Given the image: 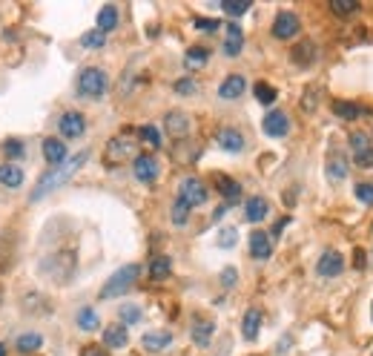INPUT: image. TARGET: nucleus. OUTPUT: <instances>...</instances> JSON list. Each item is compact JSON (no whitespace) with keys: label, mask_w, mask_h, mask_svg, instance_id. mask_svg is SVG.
<instances>
[{"label":"nucleus","mask_w":373,"mask_h":356,"mask_svg":"<svg viewBox=\"0 0 373 356\" xmlns=\"http://www.w3.org/2000/svg\"><path fill=\"white\" fill-rule=\"evenodd\" d=\"M87 161H89V150H81L78 155L66 158L64 164H57V167H49V172H44L41 178H37V187L32 190V195H29V199H32V202H41L44 195H49L52 190H57L61 184H66L69 178H72L78 170H81Z\"/></svg>","instance_id":"obj_1"},{"label":"nucleus","mask_w":373,"mask_h":356,"mask_svg":"<svg viewBox=\"0 0 373 356\" xmlns=\"http://www.w3.org/2000/svg\"><path fill=\"white\" fill-rule=\"evenodd\" d=\"M75 267H78V256L72 250H57L41 262V273L55 285H66L75 276Z\"/></svg>","instance_id":"obj_2"},{"label":"nucleus","mask_w":373,"mask_h":356,"mask_svg":"<svg viewBox=\"0 0 373 356\" xmlns=\"http://www.w3.org/2000/svg\"><path fill=\"white\" fill-rule=\"evenodd\" d=\"M141 276V267L138 265H124L121 270H115L109 279H107V285L101 287V299H118V296H124L132 285H135V279Z\"/></svg>","instance_id":"obj_3"},{"label":"nucleus","mask_w":373,"mask_h":356,"mask_svg":"<svg viewBox=\"0 0 373 356\" xmlns=\"http://www.w3.org/2000/svg\"><path fill=\"white\" fill-rule=\"evenodd\" d=\"M107 87H109V78H107L104 69H98V66H87L81 75H78V95L89 98V101L104 98Z\"/></svg>","instance_id":"obj_4"},{"label":"nucleus","mask_w":373,"mask_h":356,"mask_svg":"<svg viewBox=\"0 0 373 356\" xmlns=\"http://www.w3.org/2000/svg\"><path fill=\"white\" fill-rule=\"evenodd\" d=\"M135 155V138L132 132H121V135H115L112 141L107 144V152H104V161L107 167H118V164H124L127 158Z\"/></svg>","instance_id":"obj_5"},{"label":"nucleus","mask_w":373,"mask_h":356,"mask_svg":"<svg viewBox=\"0 0 373 356\" xmlns=\"http://www.w3.org/2000/svg\"><path fill=\"white\" fill-rule=\"evenodd\" d=\"M179 199L190 207H201L207 202V187L199 181V178H184L179 187Z\"/></svg>","instance_id":"obj_6"},{"label":"nucleus","mask_w":373,"mask_h":356,"mask_svg":"<svg viewBox=\"0 0 373 356\" xmlns=\"http://www.w3.org/2000/svg\"><path fill=\"white\" fill-rule=\"evenodd\" d=\"M299 29H302V21L293 12H279L276 21H273V37H279V41H290L293 35H299Z\"/></svg>","instance_id":"obj_7"},{"label":"nucleus","mask_w":373,"mask_h":356,"mask_svg":"<svg viewBox=\"0 0 373 356\" xmlns=\"http://www.w3.org/2000/svg\"><path fill=\"white\" fill-rule=\"evenodd\" d=\"M132 172L141 184H152L155 178H158V161H155V155H135Z\"/></svg>","instance_id":"obj_8"},{"label":"nucleus","mask_w":373,"mask_h":356,"mask_svg":"<svg viewBox=\"0 0 373 356\" xmlns=\"http://www.w3.org/2000/svg\"><path fill=\"white\" fill-rule=\"evenodd\" d=\"M350 147H353V155H356V164L370 170L373 167V144L367 141V135L365 132L350 135Z\"/></svg>","instance_id":"obj_9"},{"label":"nucleus","mask_w":373,"mask_h":356,"mask_svg":"<svg viewBox=\"0 0 373 356\" xmlns=\"http://www.w3.org/2000/svg\"><path fill=\"white\" fill-rule=\"evenodd\" d=\"M244 46V32L239 24H224V55L227 57H239Z\"/></svg>","instance_id":"obj_10"},{"label":"nucleus","mask_w":373,"mask_h":356,"mask_svg":"<svg viewBox=\"0 0 373 356\" xmlns=\"http://www.w3.org/2000/svg\"><path fill=\"white\" fill-rule=\"evenodd\" d=\"M57 127H61L64 138H81L84 130H87V118L81 112H64L61 121H57Z\"/></svg>","instance_id":"obj_11"},{"label":"nucleus","mask_w":373,"mask_h":356,"mask_svg":"<svg viewBox=\"0 0 373 356\" xmlns=\"http://www.w3.org/2000/svg\"><path fill=\"white\" fill-rule=\"evenodd\" d=\"M250 256L253 259H259V262H264V259L273 256V242H270V235L264 230H253L250 233Z\"/></svg>","instance_id":"obj_12"},{"label":"nucleus","mask_w":373,"mask_h":356,"mask_svg":"<svg viewBox=\"0 0 373 356\" xmlns=\"http://www.w3.org/2000/svg\"><path fill=\"white\" fill-rule=\"evenodd\" d=\"M262 130H264L270 138H282V135H287V130H290V121H287V115H284V112L273 109V112H267V115H264V121H262Z\"/></svg>","instance_id":"obj_13"},{"label":"nucleus","mask_w":373,"mask_h":356,"mask_svg":"<svg viewBox=\"0 0 373 356\" xmlns=\"http://www.w3.org/2000/svg\"><path fill=\"white\" fill-rule=\"evenodd\" d=\"M164 127H167V132H170L172 138H187V135H190V115L172 109V112H167V118H164Z\"/></svg>","instance_id":"obj_14"},{"label":"nucleus","mask_w":373,"mask_h":356,"mask_svg":"<svg viewBox=\"0 0 373 356\" xmlns=\"http://www.w3.org/2000/svg\"><path fill=\"white\" fill-rule=\"evenodd\" d=\"M342 267H345L342 253L327 250V253L322 256V259H319V265H316V273H319V276H325V279H333V276H339V273H342Z\"/></svg>","instance_id":"obj_15"},{"label":"nucleus","mask_w":373,"mask_h":356,"mask_svg":"<svg viewBox=\"0 0 373 356\" xmlns=\"http://www.w3.org/2000/svg\"><path fill=\"white\" fill-rule=\"evenodd\" d=\"M141 345L149 353H161V350H167L172 345V333L170 330H149V333H144Z\"/></svg>","instance_id":"obj_16"},{"label":"nucleus","mask_w":373,"mask_h":356,"mask_svg":"<svg viewBox=\"0 0 373 356\" xmlns=\"http://www.w3.org/2000/svg\"><path fill=\"white\" fill-rule=\"evenodd\" d=\"M215 141H219V147L227 150V152H242V150H244V135H242L239 130H233V127L219 130Z\"/></svg>","instance_id":"obj_17"},{"label":"nucleus","mask_w":373,"mask_h":356,"mask_svg":"<svg viewBox=\"0 0 373 356\" xmlns=\"http://www.w3.org/2000/svg\"><path fill=\"white\" fill-rule=\"evenodd\" d=\"M244 89H247V81L242 75H227L221 81V87H219V98H224V101H235L239 95H244Z\"/></svg>","instance_id":"obj_18"},{"label":"nucleus","mask_w":373,"mask_h":356,"mask_svg":"<svg viewBox=\"0 0 373 356\" xmlns=\"http://www.w3.org/2000/svg\"><path fill=\"white\" fill-rule=\"evenodd\" d=\"M44 158L52 167L64 164L66 161V144L61 141V138H44Z\"/></svg>","instance_id":"obj_19"},{"label":"nucleus","mask_w":373,"mask_h":356,"mask_svg":"<svg viewBox=\"0 0 373 356\" xmlns=\"http://www.w3.org/2000/svg\"><path fill=\"white\" fill-rule=\"evenodd\" d=\"M259 330H262V310L259 308H250L242 319V333L247 342H256L259 339Z\"/></svg>","instance_id":"obj_20"},{"label":"nucleus","mask_w":373,"mask_h":356,"mask_svg":"<svg viewBox=\"0 0 373 356\" xmlns=\"http://www.w3.org/2000/svg\"><path fill=\"white\" fill-rule=\"evenodd\" d=\"M127 342H129L127 325H107V328H104V345H107V348L121 350V348H127Z\"/></svg>","instance_id":"obj_21"},{"label":"nucleus","mask_w":373,"mask_h":356,"mask_svg":"<svg viewBox=\"0 0 373 356\" xmlns=\"http://www.w3.org/2000/svg\"><path fill=\"white\" fill-rule=\"evenodd\" d=\"M267 210H270L267 199H262V195H253V199H247V204H244V219L250 224H259L262 219H267Z\"/></svg>","instance_id":"obj_22"},{"label":"nucleus","mask_w":373,"mask_h":356,"mask_svg":"<svg viewBox=\"0 0 373 356\" xmlns=\"http://www.w3.org/2000/svg\"><path fill=\"white\" fill-rule=\"evenodd\" d=\"M212 181H215V190H219L224 199H230V202H235V199L242 195L239 181H235V178H230V175H224V172H215V175H212Z\"/></svg>","instance_id":"obj_23"},{"label":"nucleus","mask_w":373,"mask_h":356,"mask_svg":"<svg viewBox=\"0 0 373 356\" xmlns=\"http://www.w3.org/2000/svg\"><path fill=\"white\" fill-rule=\"evenodd\" d=\"M0 184L9 190H17L24 184V170L17 164H0Z\"/></svg>","instance_id":"obj_24"},{"label":"nucleus","mask_w":373,"mask_h":356,"mask_svg":"<svg viewBox=\"0 0 373 356\" xmlns=\"http://www.w3.org/2000/svg\"><path fill=\"white\" fill-rule=\"evenodd\" d=\"M212 330H215V325L210 319H195V325H192V342L199 345V348H207Z\"/></svg>","instance_id":"obj_25"},{"label":"nucleus","mask_w":373,"mask_h":356,"mask_svg":"<svg viewBox=\"0 0 373 356\" xmlns=\"http://www.w3.org/2000/svg\"><path fill=\"white\" fill-rule=\"evenodd\" d=\"M170 270H172L170 256H155V259L149 262V279L164 282V279H170Z\"/></svg>","instance_id":"obj_26"},{"label":"nucleus","mask_w":373,"mask_h":356,"mask_svg":"<svg viewBox=\"0 0 373 356\" xmlns=\"http://www.w3.org/2000/svg\"><path fill=\"white\" fill-rule=\"evenodd\" d=\"M207 57H210V49L207 46H190L187 55H184V66L192 72V69H201L207 64Z\"/></svg>","instance_id":"obj_27"},{"label":"nucleus","mask_w":373,"mask_h":356,"mask_svg":"<svg viewBox=\"0 0 373 356\" xmlns=\"http://www.w3.org/2000/svg\"><path fill=\"white\" fill-rule=\"evenodd\" d=\"M333 115H339L342 121H356L362 115V107L353 101H333Z\"/></svg>","instance_id":"obj_28"},{"label":"nucleus","mask_w":373,"mask_h":356,"mask_svg":"<svg viewBox=\"0 0 373 356\" xmlns=\"http://www.w3.org/2000/svg\"><path fill=\"white\" fill-rule=\"evenodd\" d=\"M44 345V336L41 333H21V336H17V342H15V348L17 350H21V353H35L37 348H41Z\"/></svg>","instance_id":"obj_29"},{"label":"nucleus","mask_w":373,"mask_h":356,"mask_svg":"<svg viewBox=\"0 0 373 356\" xmlns=\"http://www.w3.org/2000/svg\"><path fill=\"white\" fill-rule=\"evenodd\" d=\"M115 26H118V6L109 3V6H104L101 12H98V29L107 35V32H112Z\"/></svg>","instance_id":"obj_30"},{"label":"nucleus","mask_w":373,"mask_h":356,"mask_svg":"<svg viewBox=\"0 0 373 356\" xmlns=\"http://www.w3.org/2000/svg\"><path fill=\"white\" fill-rule=\"evenodd\" d=\"M98 325H101V316H98L92 308L78 310V328H81V330H98Z\"/></svg>","instance_id":"obj_31"},{"label":"nucleus","mask_w":373,"mask_h":356,"mask_svg":"<svg viewBox=\"0 0 373 356\" xmlns=\"http://www.w3.org/2000/svg\"><path fill=\"white\" fill-rule=\"evenodd\" d=\"M104 44H107V35L101 32V29H89V32H84L81 35V46L84 49H104Z\"/></svg>","instance_id":"obj_32"},{"label":"nucleus","mask_w":373,"mask_h":356,"mask_svg":"<svg viewBox=\"0 0 373 356\" xmlns=\"http://www.w3.org/2000/svg\"><path fill=\"white\" fill-rule=\"evenodd\" d=\"M313 57H316V46H313L310 41H302L296 49H293V61H296V64H302V66L313 64Z\"/></svg>","instance_id":"obj_33"},{"label":"nucleus","mask_w":373,"mask_h":356,"mask_svg":"<svg viewBox=\"0 0 373 356\" xmlns=\"http://www.w3.org/2000/svg\"><path fill=\"white\" fill-rule=\"evenodd\" d=\"M253 92H256V101H259V104H264V107H270V104L279 98V92L273 89L270 84H264V81H259L256 87H253Z\"/></svg>","instance_id":"obj_34"},{"label":"nucleus","mask_w":373,"mask_h":356,"mask_svg":"<svg viewBox=\"0 0 373 356\" xmlns=\"http://www.w3.org/2000/svg\"><path fill=\"white\" fill-rule=\"evenodd\" d=\"M347 175V164H345V158H330V164H327V178L330 181H342V178Z\"/></svg>","instance_id":"obj_35"},{"label":"nucleus","mask_w":373,"mask_h":356,"mask_svg":"<svg viewBox=\"0 0 373 356\" xmlns=\"http://www.w3.org/2000/svg\"><path fill=\"white\" fill-rule=\"evenodd\" d=\"M221 9L227 15H233V17H242L250 9V0H221Z\"/></svg>","instance_id":"obj_36"},{"label":"nucleus","mask_w":373,"mask_h":356,"mask_svg":"<svg viewBox=\"0 0 373 356\" xmlns=\"http://www.w3.org/2000/svg\"><path fill=\"white\" fill-rule=\"evenodd\" d=\"M138 135H141V141H144V144H149L152 150H158V147H161V132L155 130L152 124L141 127V130H138Z\"/></svg>","instance_id":"obj_37"},{"label":"nucleus","mask_w":373,"mask_h":356,"mask_svg":"<svg viewBox=\"0 0 373 356\" xmlns=\"http://www.w3.org/2000/svg\"><path fill=\"white\" fill-rule=\"evenodd\" d=\"M356 9H359V0H330L333 15H353Z\"/></svg>","instance_id":"obj_38"},{"label":"nucleus","mask_w":373,"mask_h":356,"mask_svg":"<svg viewBox=\"0 0 373 356\" xmlns=\"http://www.w3.org/2000/svg\"><path fill=\"white\" fill-rule=\"evenodd\" d=\"M118 316H121V322H124V325H135V322H141V308H135V305H121Z\"/></svg>","instance_id":"obj_39"},{"label":"nucleus","mask_w":373,"mask_h":356,"mask_svg":"<svg viewBox=\"0 0 373 356\" xmlns=\"http://www.w3.org/2000/svg\"><path fill=\"white\" fill-rule=\"evenodd\" d=\"M190 204H184L181 199L172 204V224H187V219H190Z\"/></svg>","instance_id":"obj_40"},{"label":"nucleus","mask_w":373,"mask_h":356,"mask_svg":"<svg viewBox=\"0 0 373 356\" xmlns=\"http://www.w3.org/2000/svg\"><path fill=\"white\" fill-rule=\"evenodd\" d=\"M175 92L179 95H195L199 92V84H195L192 78H181V81H175Z\"/></svg>","instance_id":"obj_41"},{"label":"nucleus","mask_w":373,"mask_h":356,"mask_svg":"<svg viewBox=\"0 0 373 356\" xmlns=\"http://www.w3.org/2000/svg\"><path fill=\"white\" fill-rule=\"evenodd\" d=\"M356 199L362 202V204H373V184H356Z\"/></svg>","instance_id":"obj_42"},{"label":"nucleus","mask_w":373,"mask_h":356,"mask_svg":"<svg viewBox=\"0 0 373 356\" xmlns=\"http://www.w3.org/2000/svg\"><path fill=\"white\" fill-rule=\"evenodd\" d=\"M235 242H239V233H235L233 227H224L221 235H219V247H233Z\"/></svg>","instance_id":"obj_43"},{"label":"nucleus","mask_w":373,"mask_h":356,"mask_svg":"<svg viewBox=\"0 0 373 356\" xmlns=\"http://www.w3.org/2000/svg\"><path fill=\"white\" fill-rule=\"evenodd\" d=\"M221 24L219 21H212V17H195V29H201V32H215Z\"/></svg>","instance_id":"obj_44"},{"label":"nucleus","mask_w":373,"mask_h":356,"mask_svg":"<svg viewBox=\"0 0 373 356\" xmlns=\"http://www.w3.org/2000/svg\"><path fill=\"white\" fill-rule=\"evenodd\" d=\"M235 276H239V270H235V267H224L221 270V285L224 287H233L235 285Z\"/></svg>","instance_id":"obj_45"},{"label":"nucleus","mask_w":373,"mask_h":356,"mask_svg":"<svg viewBox=\"0 0 373 356\" xmlns=\"http://www.w3.org/2000/svg\"><path fill=\"white\" fill-rule=\"evenodd\" d=\"M353 256H356V259H353V267H356V270H365V265H367V253L359 247L356 253H353Z\"/></svg>","instance_id":"obj_46"},{"label":"nucleus","mask_w":373,"mask_h":356,"mask_svg":"<svg viewBox=\"0 0 373 356\" xmlns=\"http://www.w3.org/2000/svg\"><path fill=\"white\" fill-rule=\"evenodd\" d=\"M81 356H109V353H107L101 345H87V348L81 350Z\"/></svg>","instance_id":"obj_47"},{"label":"nucleus","mask_w":373,"mask_h":356,"mask_svg":"<svg viewBox=\"0 0 373 356\" xmlns=\"http://www.w3.org/2000/svg\"><path fill=\"white\" fill-rule=\"evenodd\" d=\"M3 150H6L9 155H21V152H24V147L17 144V141H6V144H3Z\"/></svg>","instance_id":"obj_48"},{"label":"nucleus","mask_w":373,"mask_h":356,"mask_svg":"<svg viewBox=\"0 0 373 356\" xmlns=\"http://www.w3.org/2000/svg\"><path fill=\"white\" fill-rule=\"evenodd\" d=\"M0 356H6V345H0Z\"/></svg>","instance_id":"obj_49"},{"label":"nucleus","mask_w":373,"mask_h":356,"mask_svg":"<svg viewBox=\"0 0 373 356\" xmlns=\"http://www.w3.org/2000/svg\"><path fill=\"white\" fill-rule=\"evenodd\" d=\"M370 316H373V308H370Z\"/></svg>","instance_id":"obj_50"}]
</instances>
